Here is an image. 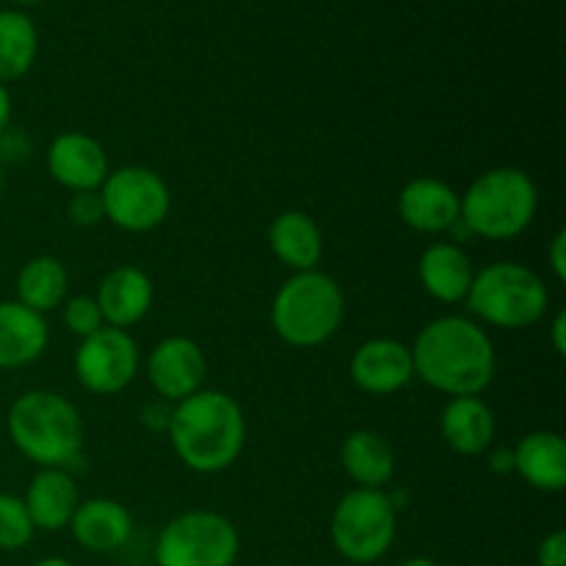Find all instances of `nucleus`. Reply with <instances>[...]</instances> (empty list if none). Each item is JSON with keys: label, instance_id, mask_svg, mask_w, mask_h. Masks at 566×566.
Listing matches in <instances>:
<instances>
[{"label": "nucleus", "instance_id": "1", "mask_svg": "<svg viewBox=\"0 0 566 566\" xmlns=\"http://www.w3.org/2000/svg\"><path fill=\"white\" fill-rule=\"evenodd\" d=\"M409 352L415 376L451 398L481 396L495 379V343L484 326L462 315H442L426 324Z\"/></svg>", "mask_w": 566, "mask_h": 566}, {"label": "nucleus", "instance_id": "2", "mask_svg": "<svg viewBox=\"0 0 566 566\" xmlns=\"http://www.w3.org/2000/svg\"><path fill=\"white\" fill-rule=\"evenodd\" d=\"M169 442L191 473L219 475L241 459L247 418L241 403L224 390H199L171 407Z\"/></svg>", "mask_w": 566, "mask_h": 566}, {"label": "nucleus", "instance_id": "3", "mask_svg": "<svg viewBox=\"0 0 566 566\" xmlns=\"http://www.w3.org/2000/svg\"><path fill=\"white\" fill-rule=\"evenodd\" d=\"M17 451L39 470H66L83 451V418L70 398L53 390H28L6 418Z\"/></svg>", "mask_w": 566, "mask_h": 566}, {"label": "nucleus", "instance_id": "4", "mask_svg": "<svg viewBox=\"0 0 566 566\" xmlns=\"http://www.w3.org/2000/svg\"><path fill=\"white\" fill-rule=\"evenodd\" d=\"M539 210V188L528 171L497 166L484 171L459 193V221L484 241H512L523 235Z\"/></svg>", "mask_w": 566, "mask_h": 566}, {"label": "nucleus", "instance_id": "5", "mask_svg": "<svg viewBox=\"0 0 566 566\" xmlns=\"http://www.w3.org/2000/svg\"><path fill=\"white\" fill-rule=\"evenodd\" d=\"M346 293L324 271H298L280 285L271 302V326L293 348H318L340 332Z\"/></svg>", "mask_w": 566, "mask_h": 566}, {"label": "nucleus", "instance_id": "6", "mask_svg": "<svg viewBox=\"0 0 566 566\" xmlns=\"http://www.w3.org/2000/svg\"><path fill=\"white\" fill-rule=\"evenodd\" d=\"M464 302L481 324L520 332L545 318L551 291L534 269L514 260H501L475 271Z\"/></svg>", "mask_w": 566, "mask_h": 566}, {"label": "nucleus", "instance_id": "7", "mask_svg": "<svg viewBox=\"0 0 566 566\" xmlns=\"http://www.w3.org/2000/svg\"><path fill=\"white\" fill-rule=\"evenodd\" d=\"M398 534V509L390 492L359 490L337 501L329 520V536L337 556L352 564H376L390 553Z\"/></svg>", "mask_w": 566, "mask_h": 566}, {"label": "nucleus", "instance_id": "8", "mask_svg": "<svg viewBox=\"0 0 566 566\" xmlns=\"http://www.w3.org/2000/svg\"><path fill=\"white\" fill-rule=\"evenodd\" d=\"M241 534L230 517L210 509L177 514L155 539L158 566H235Z\"/></svg>", "mask_w": 566, "mask_h": 566}, {"label": "nucleus", "instance_id": "9", "mask_svg": "<svg viewBox=\"0 0 566 566\" xmlns=\"http://www.w3.org/2000/svg\"><path fill=\"white\" fill-rule=\"evenodd\" d=\"M105 221L125 232H153L169 219V182L147 166H122L99 186Z\"/></svg>", "mask_w": 566, "mask_h": 566}, {"label": "nucleus", "instance_id": "10", "mask_svg": "<svg viewBox=\"0 0 566 566\" xmlns=\"http://www.w3.org/2000/svg\"><path fill=\"white\" fill-rule=\"evenodd\" d=\"M142 368V352L127 329L103 326L83 337L75 352V376L94 396H116L133 385Z\"/></svg>", "mask_w": 566, "mask_h": 566}, {"label": "nucleus", "instance_id": "11", "mask_svg": "<svg viewBox=\"0 0 566 566\" xmlns=\"http://www.w3.org/2000/svg\"><path fill=\"white\" fill-rule=\"evenodd\" d=\"M208 376V357L202 346L186 335H171L155 343L147 357V379L160 401L180 403L202 390Z\"/></svg>", "mask_w": 566, "mask_h": 566}, {"label": "nucleus", "instance_id": "12", "mask_svg": "<svg viewBox=\"0 0 566 566\" xmlns=\"http://www.w3.org/2000/svg\"><path fill=\"white\" fill-rule=\"evenodd\" d=\"M348 374L365 396H396L415 379L412 352L396 337H370L354 348Z\"/></svg>", "mask_w": 566, "mask_h": 566}, {"label": "nucleus", "instance_id": "13", "mask_svg": "<svg viewBox=\"0 0 566 566\" xmlns=\"http://www.w3.org/2000/svg\"><path fill=\"white\" fill-rule=\"evenodd\" d=\"M48 175L72 193L99 191L111 175V164L97 138L81 130H66L50 142Z\"/></svg>", "mask_w": 566, "mask_h": 566}, {"label": "nucleus", "instance_id": "14", "mask_svg": "<svg viewBox=\"0 0 566 566\" xmlns=\"http://www.w3.org/2000/svg\"><path fill=\"white\" fill-rule=\"evenodd\" d=\"M94 298H97L105 326L130 329L153 310L155 285L147 271L138 265H116L99 280Z\"/></svg>", "mask_w": 566, "mask_h": 566}, {"label": "nucleus", "instance_id": "15", "mask_svg": "<svg viewBox=\"0 0 566 566\" xmlns=\"http://www.w3.org/2000/svg\"><path fill=\"white\" fill-rule=\"evenodd\" d=\"M398 216L423 235H442L459 224V193L437 177H415L398 193Z\"/></svg>", "mask_w": 566, "mask_h": 566}, {"label": "nucleus", "instance_id": "16", "mask_svg": "<svg viewBox=\"0 0 566 566\" xmlns=\"http://www.w3.org/2000/svg\"><path fill=\"white\" fill-rule=\"evenodd\" d=\"M70 531L83 551L114 553L133 536V514L114 497H88L77 503Z\"/></svg>", "mask_w": 566, "mask_h": 566}, {"label": "nucleus", "instance_id": "17", "mask_svg": "<svg viewBox=\"0 0 566 566\" xmlns=\"http://www.w3.org/2000/svg\"><path fill=\"white\" fill-rule=\"evenodd\" d=\"M440 431L446 446L459 457H481L495 442V412L481 396L448 398L440 415Z\"/></svg>", "mask_w": 566, "mask_h": 566}, {"label": "nucleus", "instance_id": "18", "mask_svg": "<svg viewBox=\"0 0 566 566\" xmlns=\"http://www.w3.org/2000/svg\"><path fill=\"white\" fill-rule=\"evenodd\" d=\"M514 473L536 492L556 495L566 486V442L558 431H531L512 448Z\"/></svg>", "mask_w": 566, "mask_h": 566}, {"label": "nucleus", "instance_id": "19", "mask_svg": "<svg viewBox=\"0 0 566 566\" xmlns=\"http://www.w3.org/2000/svg\"><path fill=\"white\" fill-rule=\"evenodd\" d=\"M418 276L423 291L434 302L457 304L468 298L470 285H473V260L468 258L459 243L434 241L423 249L418 260Z\"/></svg>", "mask_w": 566, "mask_h": 566}, {"label": "nucleus", "instance_id": "20", "mask_svg": "<svg viewBox=\"0 0 566 566\" xmlns=\"http://www.w3.org/2000/svg\"><path fill=\"white\" fill-rule=\"evenodd\" d=\"M22 501L33 520V528L55 534L61 528H70L72 514L81 503V492L66 470L44 468L33 475Z\"/></svg>", "mask_w": 566, "mask_h": 566}, {"label": "nucleus", "instance_id": "21", "mask_svg": "<svg viewBox=\"0 0 566 566\" xmlns=\"http://www.w3.org/2000/svg\"><path fill=\"white\" fill-rule=\"evenodd\" d=\"M50 343L44 315L20 302H0V370L25 368L36 363Z\"/></svg>", "mask_w": 566, "mask_h": 566}, {"label": "nucleus", "instance_id": "22", "mask_svg": "<svg viewBox=\"0 0 566 566\" xmlns=\"http://www.w3.org/2000/svg\"><path fill=\"white\" fill-rule=\"evenodd\" d=\"M269 247L280 263L298 271H315L324 258V232L304 210H285L269 227Z\"/></svg>", "mask_w": 566, "mask_h": 566}, {"label": "nucleus", "instance_id": "23", "mask_svg": "<svg viewBox=\"0 0 566 566\" xmlns=\"http://www.w3.org/2000/svg\"><path fill=\"white\" fill-rule=\"evenodd\" d=\"M340 464L359 490H385L396 475V451L379 431L357 429L343 440Z\"/></svg>", "mask_w": 566, "mask_h": 566}, {"label": "nucleus", "instance_id": "24", "mask_svg": "<svg viewBox=\"0 0 566 566\" xmlns=\"http://www.w3.org/2000/svg\"><path fill=\"white\" fill-rule=\"evenodd\" d=\"M70 291V274L53 254L31 258L17 274V302L39 315H48L64 304Z\"/></svg>", "mask_w": 566, "mask_h": 566}, {"label": "nucleus", "instance_id": "25", "mask_svg": "<svg viewBox=\"0 0 566 566\" xmlns=\"http://www.w3.org/2000/svg\"><path fill=\"white\" fill-rule=\"evenodd\" d=\"M39 33L22 11H0V83L17 81L33 66Z\"/></svg>", "mask_w": 566, "mask_h": 566}, {"label": "nucleus", "instance_id": "26", "mask_svg": "<svg viewBox=\"0 0 566 566\" xmlns=\"http://www.w3.org/2000/svg\"><path fill=\"white\" fill-rule=\"evenodd\" d=\"M33 534H36V528H33L25 501L9 495V492H0V551H22V547L31 545Z\"/></svg>", "mask_w": 566, "mask_h": 566}, {"label": "nucleus", "instance_id": "27", "mask_svg": "<svg viewBox=\"0 0 566 566\" xmlns=\"http://www.w3.org/2000/svg\"><path fill=\"white\" fill-rule=\"evenodd\" d=\"M64 326L75 337H88L97 329H103L105 321L103 313L97 307V298L94 296H75L64 304Z\"/></svg>", "mask_w": 566, "mask_h": 566}, {"label": "nucleus", "instance_id": "28", "mask_svg": "<svg viewBox=\"0 0 566 566\" xmlns=\"http://www.w3.org/2000/svg\"><path fill=\"white\" fill-rule=\"evenodd\" d=\"M66 216L75 227H97L99 221H105L103 199L99 191H81L72 193L70 205H66Z\"/></svg>", "mask_w": 566, "mask_h": 566}, {"label": "nucleus", "instance_id": "29", "mask_svg": "<svg viewBox=\"0 0 566 566\" xmlns=\"http://www.w3.org/2000/svg\"><path fill=\"white\" fill-rule=\"evenodd\" d=\"M536 566H566V534L553 531L536 547Z\"/></svg>", "mask_w": 566, "mask_h": 566}, {"label": "nucleus", "instance_id": "30", "mask_svg": "<svg viewBox=\"0 0 566 566\" xmlns=\"http://www.w3.org/2000/svg\"><path fill=\"white\" fill-rule=\"evenodd\" d=\"M142 423L147 426L149 431H155V434H166L171 423V403L160 401V398L158 401L147 403V407L142 409Z\"/></svg>", "mask_w": 566, "mask_h": 566}, {"label": "nucleus", "instance_id": "31", "mask_svg": "<svg viewBox=\"0 0 566 566\" xmlns=\"http://www.w3.org/2000/svg\"><path fill=\"white\" fill-rule=\"evenodd\" d=\"M547 263H551L553 276L556 282L566 280V230H558L551 238V247H547Z\"/></svg>", "mask_w": 566, "mask_h": 566}, {"label": "nucleus", "instance_id": "32", "mask_svg": "<svg viewBox=\"0 0 566 566\" xmlns=\"http://www.w3.org/2000/svg\"><path fill=\"white\" fill-rule=\"evenodd\" d=\"M551 343H553V352H556L558 357H564L566 354V313L564 310H556V315H553Z\"/></svg>", "mask_w": 566, "mask_h": 566}, {"label": "nucleus", "instance_id": "33", "mask_svg": "<svg viewBox=\"0 0 566 566\" xmlns=\"http://www.w3.org/2000/svg\"><path fill=\"white\" fill-rule=\"evenodd\" d=\"M490 468L495 470V473H501V475L514 473V457H512V448H501V451L492 453Z\"/></svg>", "mask_w": 566, "mask_h": 566}, {"label": "nucleus", "instance_id": "34", "mask_svg": "<svg viewBox=\"0 0 566 566\" xmlns=\"http://www.w3.org/2000/svg\"><path fill=\"white\" fill-rule=\"evenodd\" d=\"M11 125V94L6 88V83H0V136L9 130Z\"/></svg>", "mask_w": 566, "mask_h": 566}, {"label": "nucleus", "instance_id": "35", "mask_svg": "<svg viewBox=\"0 0 566 566\" xmlns=\"http://www.w3.org/2000/svg\"><path fill=\"white\" fill-rule=\"evenodd\" d=\"M31 566H75L70 562V558H61V556H48V558H39L36 564Z\"/></svg>", "mask_w": 566, "mask_h": 566}, {"label": "nucleus", "instance_id": "36", "mask_svg": "<svg viewBox=\"0 0 566 566\" xmlns=\"http://www.w3.org/2000/svg\"><path fill=\"white\" fill-rule=\"evenodd\" d=\"M398 566H440L434 562V558H426V556H415V558H407V562L403 564H398Z\"/></svg>", "mask_w": 566, "mask_h": 566}, {"label": "nucleus", "instance_id": "37", "mask_svg": "<svg viewBox=\"0 0 566 566\" xmlns=\"http://www.w3.org/2000/svg\"><path fill=\"white\" fill-rule=\"evenodd\" d=\"M14 3H20V6H36V3H42V0H14Z\"/></svg>", "mask_w": 566, "mask_h": 566}, {"label": "nucleus", "instance_id": "38", "mask_svg": "<svg viewBox=\"0 0 566 566\" xmlns=\"http://www.w3.org/2000/svg\"><path fill=\"white\" fill-rule=\"evenodd\" d=\"M0 197H3V164H0Z\"/></svg>", "mask_w": 566, "mask_h": 566}]
</instances>
